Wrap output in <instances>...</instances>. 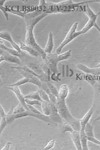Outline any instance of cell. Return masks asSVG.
Listing matches in <instances>:
<instances>
[{
  "label": "cell",
  "mask_w": 100,
  "mask_h": 150,
  "mask_svg": "<svg viewBox=\"0 0 100 150\" xmlns=\"http://www.w3.org/2000/svg\"><path fill=\"white\" fill-rule=\"evenodd\" d=\"M47 16V14L39 10L38 12L26 13L24 18L26 23L25 43L38 52L40 56L44 59H46L47 54L44 51V49L37 42L34 35L33 30L35 26Z\"/></svg>",
  "instance_id": "1"
},
{
  "label": "cell",
  "mask_w": 100,
  "mask_h": 150,
  "mask_svg": "<svg viewBox=\"0 0 100 150\" xmlns=\"http://www.w3.org/2000/svg\"><path fill=\"white\" fill-rule=\"evenodd\" d=\"M95 2L94 1H87L79 3H75L72 0L62 1L60 2L54 3L46 2L45 1H39L38 10L42 12L49 14L65 13L72 12L76 8L89 3Z\"/></svg>",
  "instance_id": "2"
},
{
  "label": "cell",
  "mask_w": 100,
  "mask_h": 150,
  "mask_svg": "<svg viewBox=\"0 0 100 150\" xmlns=\"http://www.w3.org/2000/svg\"><path fill=\"white\" fill-rule=\"evenodd\" d=\"M56 105L61 117L71 125L74 130L80 131L81 129L80 120L76 119L71 115L65 100L57 99Z\"/></svg>",
  "instance_id": "3"
},
{
  "label": "cell",
  "mask_w": 100,
  "mask_h": 150,
  "mask_svg": "<svg viewBox=\"0 0 100 150\" xmlns=\"http://www.w3.org/2000/svg\"><path fill=\"white\" fill-rule=\"evenodd\" d=\"M26 117H32L41 120L46 123H52V121L49 117L45 116L44 114L39 115V114H35L30 111H26L23 113L19 114H12L10 112H8L6 114V119L8 124L12 123L14 121L19 118H23Z\"/></svg>",
  "instance_id": "4"
},
{
  "label": "cell",
  "mask_w": 100,
  "mask_h": 150,
  "mask_svg": "<svg viewBox=\"0 0 100 150\" xmlns=\"http://www.w3.org/2000/svg\"><path fill=\"white\" fill-rule=\"evenodd\" d=\"M72 50H69L64 53L60 54H49L46 55V59L48 60V64L50 69L54 73L57 72V65L59 62L68 59L71 57Z\"/></svg>",
  "instance_id": "5"
},
{
  "label": "cell",
  "mask_w": 100,
  "mask_h": 150,
  "mask_svg": "<svg viewBox=\"0 0 100 150\" xmlns=\"http://www.w3.org/2000/svg\"><path fill=\"white\" fill-rule=\"evenodd\" d=\"M78 24H79V23L78 22H76L73 24L64 40L58 47V48L56 49V53L60 54L64 47L68 44L69 42H71L72 41L74 40L75 39L82 34L81 31L78 32L76 31L78 27Z\"/></svg>",
  "instance_id": "6"
},
{
  "label": "cell",
  "mask_w": 100,
  "mask_h": 150,
  "mask_svg": "<svg viewBox=\"0 0 100 150\" xmlns=\"http://www.w3.org/2000/svg\"><path fill=\"white\" fill-rule=\"evenodd\" d=\"M82 9L83 12L87 14L89 18V21L81 30L82 34H84L89 31L93 27H94L95 24L96 23V21L100 13L97 14L95 13L88 4L87 5L83 6Z\"/></svg>",
  "instance_id": "7"
},
{
  "label": "cell",
  "mask_w": 100,
  "mask_h": 150,
  "mask_svg": "<svg viewBox=\"0 0 100 150\" xmlns=\"http://www.w3.org/2000/svg\"><path fill=\"white\" fill-rule=\"evenodd\" d=\"M0 62L3 61H6L11 63L20 64V61L17 57L13 56L7 52L1 49L0 50Z\"/></svg>",
  "instance_id": "8"
},
{
  "label": "cell",
  "mask_w": 100,
  "mask_h": 150,
  "mask_svg": "<svg viewBox=\"0 0 100 150\" xmlns=\"http://www.w3.org/2000/svg\"><path fill=\"white\" fill-rule=\"evenodd\" d=\"M6 88L11 90L12 92H13L15 94L16 97H17L19 103H20L25 107L26 110L30 112V110L27 107V104L26 103L25 97H24L22 93H21L20 89H19L18 87V86H14V87L9 86V87H7Z\"/></svg>",
  "instance_id": "9"
},
{
  "label": "cell",
  "mask_w": 100,
  "mask_h": 150,
  "mask_svg": "<svg viewBox=\"0 0 100 150\" xmlns=\"http://www.w3.org/2000/svg\"><path fill=\"white\" fill-rule=\"evenodd\" d=\"M50 106H51V113H50V116H49V118L54 122L60 123V124L63 123L62 118L59 115L56 104L51 102Z\"/></svg>",
  "instance_id": "10"
},
{
  "label": "cell",
  "mask_w": 100,
  "mask_h": 150,
  "mask_svg": "<svg viewBox=\"0 0 100 150\" xmlns=\"http://www.w3.org/2000/svg\"><path fill=\"white\" fill-rule=\"evenodd\" d=\"M0 38L3 39L9 42L11 45L13 47V48H14V49L20 52H22L20 46H19L14 41L12 38L11 35V34L9 33L8 32L5 31L1 32L0 33Z\"/></svg>",
  "instance_id": "11"
},
{
  "label": "cell",
  "mask_w": 100,
  "mask_h": 150,
  "mask_svg": "<svg viewBox=\"0 0 100 150\" xmlns=\"http://www.w3.org/2000/svg\"><path fill=\"white\" fill-rule=\"evenodd\" d=\"M71 137L73 142L75 144L76 149L78 150H82V147L80 139V131L74 130L73 132L71 133Z\"/></svg>",
  "instance_id": "12"
},
{
  "label": "cell",
  "mask_w": 100,
  "mask_h": 150,
  "mask_svg": "<svg viewBox=\"0 0 100 150\" xmlns=\"http://www.w3.org/2000/svg\"><path fill=\"white\" fill-rule=\"evenodd\" d=\"M77 68L80 70L88 74L99 75L100 74V67H95V68H89L84 64H79L77 65Z\"/></svg>",
  "instance_id": "13"
},
{
  "label": "cell",
  "mask_w": 100,
  "mask_h": 150,
  "mask_svg": "<svg viewBox=\"0 0 100 150\" xmlns=\"http://www.w3.org/2000/svg\"><path fill=\"white\" fill-rule=\"evenodd\" d=\"M0 9L4 14L6 20H8L9 19L8 15L7 12L12 13L13 14L18 15L23 18H25L27 13L25 12H21L15 10H13L12 9L6 7L4 6H0Z\"/></svg>",
  "instance_id": "14"
},
{
  "label": "cell",
  "mask_w": 100,
  "mask_h": 150,
  "mask_svg": "<svg viewBox=\"0 0 100 150\" xmlns=\"http://www.w3.org/2000/svg\"><path fill=\"white\" fill-rule=\"evenodd\" d=\"M94 114V107H92L84 115L82 119L80 120L81 129H85V126L89 123L91 117Z\"/></svg>",
  "instance_id": "15"
},
{
  "label": "cell",
  "mask_w": 100,
  "mask_h": 150,
  "mask_svg": "<svg viewBox=\"0 0 100 150\" xmlns=\"http://www.w3.org/2000/svg\"><path fill=\"white\" fill-rule=\"evenodd\" d=\"M54 47V39L53 35L51 32H50L48 35V40L46 44V46L44 49V51L47 54L51 53Z\"/></svg>",
  "instance_id": "16"
},
{
  "label": "cell",
  "mask_w": 100,
  "mask_h": 150,
  "mask_svg": "<svg viewBox=\"0 0 100 150\" xmlns=\"http://www.w3.org/2000/svg\"><path fill=\"white\" fill-rule=\"evenodd\" d=\"M19 46L21 49L27 52L30 55L34 57H37L40 56V54L38 53V52L35 50L34 49L32 48L31 47L27 45L25 43H23L22 42L19 41Z\"/></svg>",
  "instance_id": "17"
},
{
  "label": "cell",
  "mask_w": 100,
  "mask_h": 150,
  "mask_svg": "<svg viewBox=\"0 0 100 150\" xmlns=\"http://www.w3.org/2000/svg\"><path fill=\"white\" fill-rule=\"evenodd\" d=\"M0 113H1V121L0 123V132H1V134L3 131L5 127H6L8 123L7 120L6 119V114L4 108L1 105L0 107Z\"/></svg>",
  "instance_id": "18"
},
{
  "label": "cell",
  "mask_w": 100,
  "mask_h": 150,
  "mask_svg": "<svg viewBox=\"0 0 100 150\" xmlns=\"http://www.w3.org/2000/svg\"><path fill=\"white\" fill-rule=\"evenodd\" d=\"M69 88L67 84H63L59 87L58 91V99L61 100H66V98L69 94Z\"/></svg>",
  "instance_id": "19"
},
{
  "label": "cell",
  "mask_w": 100,
  "mask_h": 150,
  "mask_svg": "<svg viewBox=\"0 0 100 150\" xmlns=\"http://www.w3.org/2000/svg\"><path fill=\"white\" fill-rule=\"evenodd\" d=\"M80 139L83 150H89L87 137L85 132V129H81L80 131Z\"/></svg>",
  "instance_id": "20"
},
{
  "label": "cell",
  "mask_w": 100,
  "mask_h": 150,
  "mask_svg": "<svg viewBox=\"0 0 100 150\" xmlns=\"http://www.w3.org/2000/svg\"><path fill=\"white\" fill-rule=\"evenodd\" d=\"M0 47H1V49L13 55V56L18 57H20L21 55L22 52H20L17 51L15 49H12L8 48L4 44L1 40V43H0Z\"/></svg>",
  "instance_id": "21"
},
{
  "label": "cell",
  "mask_w": 100,
  "mask_h": 150,
  "mask_svg": "<svg viewBox=\"0 0 100 150\" xmlns=\"http://www.w3.org/2000/svg\"><path fill=\"white\" fill-rule=\"evenodd\" d=\"M50 102H42L41 108L43 112V114L45 116L49 117L51 113V106Z\"/></svg>",
  "instance_id": "22"
},
{
  "label": "cell",
  "mask_w": 100,
  "mask_h": 150,
  "mask_svg": "<svg viewBox=\"0 0 100 150\" xmlns=\"http://www.w3.org/2000/svg\"><path fill=\"white\" fill-rule=\"evenodd\" d=\"M25 99H32L33 100H38L42 102H44L42 99L41 97L39 96L38 90L36 92H32L30 94L27 95L25 96Z\"/></svg>",
  "instance_id": "23"
},
{
  "label": "cell",
  "mask_w": 100,
  "mask_h": 150,
  "mask_svg": "<svg viewBox=\"0 0 100 150\" xmlns=\"http://www.w3.org/2000/svg\"><path fill=\"white\" fill-rule=\"evenodd\" d=\"M85 132L87 137H94L93 126L90 123H88L85 128Z\"/></svg>",
  "instance_id": "24"
},
{
  "label": "cell",
  "mask_w": 100,
  "mask_h": 150,
  "mask_svg": "<svg viewBox=\"0 0 100 150\" xmlns=\"http://www.w3.org/2000/svg\"><path fill=\"white\" fill-rule=\"evenodd\" d=\"M38 91L39 96L41 97L42 99L43 100V102H51L49 95L43 89H39Z\"/></svg>",
  "instance_id": "25"
},
{
  "label": "cell",
  "mask_w": 100,
  "mask_h": 150,
  "mask_svg": "<svg viewBox=\"0 0 100 150\" xmlns=\"http://www.w3.org/2000/svg\"><path fill=\"white\" fill-rule=\"evenodd\" d=\"M74 129L72 128V126L69 125V123L66 122L63 124V127H62V133H64L66 132H69L70 133H72L74 132Z\"/></svg>",
  "instance_id": "26"
},
{
  "label": "cell",
  "mask_w": 100,
  "mask_h": 150,
  "mask_svg": "<svg viewBox=\"0 0 100 150\" xmlns=\"http://www.w3.org/2000/svg\"><path fill=\"white\" fill-rule=\"evenodd\" d=\"M46 85L51 93L54 94V96H56V98L58 99V97H59L58 96V91H57L56 87L54 86V84L48 82L46 83Z\"/></svg>",
  "instance_id": "27"
},
{
  "label": "cell",
  "mask_w": 100,
  "mask_h": 150,
  "mask_svg": "<svg viewBox=\"0 0 100 150\" xmlns=\"http://www.w3.org/2000/svg\"><path fill=\"white\" fill-rule=\"evenodd\" d=\"M26 111V110L25 107L20 103H19L16 107L14 108L13 114H19V113L25 112Z\"/></svg>",
  "instance_id": "28"
},
{
  "label": "cell",
  "mask_w": 100,
  "mask_h": 150,
  "mask_svg": "<svg viewBox=\"0 0 100 150\" xmlns=\"http://www.w3.org/2000/svg\"><path fill=\"white\" fill-rule=\"evenodd\" d=\"M30 79H29V78H27V77H24L23 79L19 80V81L15 83L14 84H12V85L9 86H11V87H14V86H18V87H19L20 85L25 84L26 83H28V82H30Z\"/></svg>",
  "instance_id": "29"
},
{
  "label": "cell",
  "mask_w": 100,
  "mask_h": 150,
  "mask_svg": "<svg viewBox=\"0 0 100 150\" xmlns=\"http://www.w3.org/2000/svg\"><path fill=\"white\" fill-rule=\"evenodd\" d=\"M25 102L27 104L33 106L34 105H38L39 106H41L42 102L38 100H30V99H25Z\"/></svg>",
  "instance_id": "30"
},
{
  "label": "cell",
  "mask_w": 100,
  "mask_h": 150,
  "mask_svg": "<svg viewBox=\"0 0 100 150\" xmlns=\"http://www.w3.org/2000/svg\"><path fill=\"white\" fill-rule=\"evenodd\" d=\"M56 142V140L55 139L51 140L46 145V146L43 149L44 150H49L52 149L54 146Z\"/></svg>",
  "instance_id": "31"
},
{
  "label": "cell",
  "mask_w": 100,
  "mask_h": 150,
  "mask_svg": "<svg viewBox=\"0 0 100 150\" xmlns=\"http://www.w3.org/2000/svg\"><path fill=\"white\" fill-rule=\"evenodd\" d=\"M27 107H28L29 109L30 110V112H32V113H35V114L42 115V113H41L39 111H38L37 109H36L35 107H34L33 106L27 104Z\"/></svg>",
  "instance_id": "32"
},
{
  "label": "cell",
  "mask_w": 100,
  "mask_h": 150,
  "mask_svg": "<svg viewBox=\"0 0 100 150\" xmlns=\"http://www.w3.org/2000/svg\"><path fill=\"white\" fill-rule=\"evenodd\" d=\"M87 139L88 141H90V142L94 143L96 144L100 145V141H99V140L97 139L96 138L94 137H87Z\"/></svg>",
  "instance_id": "33"
},
{
  "label": "cell",
  "mask_w": 100,
  "mask_h": 150,
  "mask_svg": "<svg viewBox=\"0 0 100 150\" xmlns=\"http://www.w3.org/2000/svg\"><path fill=\"white\" fill-rule=\"evenodd\" d=\"M12 144V143L11 142H8L5 145L4 147L2 149H1V150H8L10 149V147L11 145Z\"/></svg>",
  "instance_id": "34"
},
{
  "label": "cell",
  "mask_w": 100,
  "mask_h": 150,
  "mask_svg": "<svg viewBox=\"0 0 100 150\" xmlns=\"http://www.w3.org/2000/svg\"><path fill=\"white\" fill-rule=\"evenodd\" d=\"M55 74H56V73H54L51 75V79L54 81H58V79H59V78L55 75Z\"/></svg>",
  "instance_id": "35"
},
{
  "label": "cell",
  "mask_w": 100,
  "mask_h": 150,
  "mask_svg": "<svg viewBox=\"0 0 100 150\" xmlns=\"http://www.w3.org/2000/svg\"><path fill=\"white\" fill-rule=\"evenodd\" d=\"M94 27L96 28V29L99 32V33L100 34V27L99 26V25H98L97 24H95Z\"/></svg>",
  "instance_id": "36"
},
{
  "label": "cell",
  "mask_w": 100,
  "mask_h": 150,
  "mask_svg": "<svg viewBox=\"0 0 100 150\" xmlns=\"http://www.w3.org/2000/svg\"><path fill=\"white\" fill-rule=\"evenodd\" d=\"M6 0H1L0 1V6H4V3L6 1Z\"/></svg>",
  "instance_id": "37"
},
{
  "label": "cell",
  "mask_w": 100,
  "mask_h": 150,
  "mask_svg": "<svg viewBox=\"0 0 100 150\" xmlns=\"http://www.w3.org/2000/svg\"><path fill=\"white\" fill-rule=\"evenodd\" d=\"M99 120H100V115L97 118H96V119H95V120L94 122H96V121H99Z\"/></svg>",
  "instance_id": "38"
},
{
  "label": "cell",
  "mask_w": 100,
  "mask_h": 150,
  "mask_svg": "<svg viewBox=\"0 0 100 150\" xmlns=\"http://www.w3.org/2000/svg\"><path fill=\"white\" fill-rule=\"evenodd\" d=\"M95 2L99 3L100 4V0H95Z\"/></svg>",
  "instance_id": "39"
},
{
  "label": "cell",
  "mask_w": 100,
  "mask_h": 150,
  "mask_svg": "<svg viewBox=\"0 0 100 150\" xmlns=\"http://www.w3.org/2000/svg\"><path fill=\"white\" fill-rule=\"evenodd\" d=\"M100 67V62L99 63V64H98L96 66V67Z\"/></svg>",
  "instance_id": "40"
}]
</instances>
